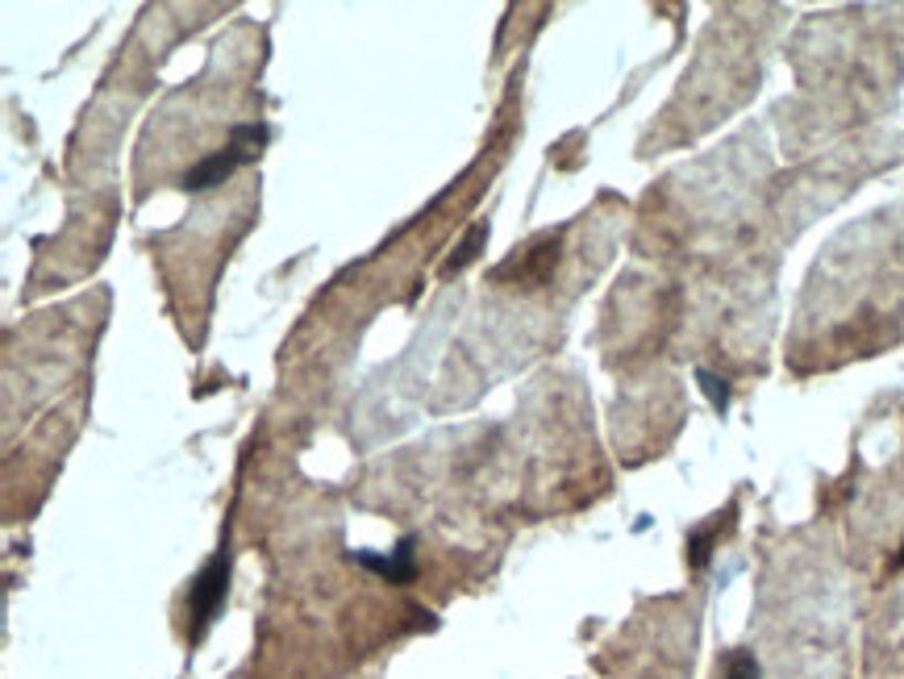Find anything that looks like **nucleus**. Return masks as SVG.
Segmentation results:
<instances>
[{"instance_id": "nucleus-6", "label": "nucleus", "mask_w": 904, "mask_h": 679, "mask_svg": "<svg viewBox=\"0 0 904 679\" xmlns=\"http://www.w3.org/2000/svg\"><path fill=\"white\" fill-rule=\"evenodd\" d=\"M725 679H763L755 655H750V650H734V655L725 659Z\"/></svg>"}, {"instance_id": "nucleus-5", "label": "nucleus", "mask_w": 904, "mask_h": 679, "mask_svg": "<svg viewBox=\"0 0 904 679\" xmlns=\"http://www.w3.org/2000/svg\"><path fill=\"white\" fill-rule=\"evenodd\" d=\"M696 384H701V393L708 396V405H713V409H717V412L729 409V384H725L722 376H713V372L701 367V372H696Z\"/></svg>"}, {"instance_id": "nucleus-1", "label": "nucleus", "mask_w": 904, "mask_h": 679, "mask_svg": "<svg viewBox=\"0 0 904 679\" xmlns=\"http://www.w3.org/2000/svg\"><path fill=\"white\" fill-rule=\"evenodd\" d=\"M225 588H230V546L221 542L213 558L197 572V579L188 584V617H192V638H200L209 621L218 617L221 600H225Z\"/></svg>"}, {"instance_id": "nucleus-8", "label": "nucleus", "mask_w": 904, "mask_h": 679, "mask_svg": "<svg viewBox=\"0 0 904 679\" xmlns=\"http://www.w3.org/2000/svg\"><path fill=\"white\" fill-rule=\"evenodd\" d=\"M892 567H896V572H901V567H904V542H901V554L892 558Z\"/></svg>"}, {"instance_id": "nucleus-3", "label": "nucleus", "mask_w": 904, "mask_h": 679, "mask_svg": "<svg viewBox=\"0 0 904 679\" xmlns=\"http://www.w3.org/2000/svg\"><path fill=\"white\" fill-rule=\"evenodd\" d=\"M246 163L251 159H246L238 146L225 143V150H218V155H209V159H200L197 167L183 171V192H209V188L225 184V179L234 176L238 167H246Z\"/></svg>"}, {"instance_id": "nucleus-7", "label": "nucleus", "mask_w": 904, "mask_h": 679, "mask_svg": "<svg viewBox=\"0 0 904 679\" xmlns=\"http://www.w3.org/2000/svg\"><path fill=\"white\" fill-rule=\"evenodd\" d=\"M713 537H717V530H701V534H692V567H705L708 554H713Z\"/></svg>"}, {"instance_id": "nucleus-4", "label": "nucleus", "mask_w": 904, "mask_h": 679, "mask_svg": "<svg viewBox=\"0 0 904 679\" xmlns=\"http://www.w3.org/2000/svg\"><path fill=\"white\" fill-rule=\"evenodd\" d=\"M488 247V226L484 221H475L467 233H463V242L454 247V254L442 263V275H454V271H463V268H471L475 259H480V251Z\"/></svg>"}, {"instance_id": "nucleus-2", "label": "nucleus", "mask_w": 904, "mask_h": 679, "mask_svg": "<svg viewBox=\"0 0 904 679\" xmlns=\"http://www.w3.org/2000/svg\"><path fill=\"white\" fill-rule=\"evenodd\" d=\"M413 537H400L397 542V551H388V554H376V551H350V558L355 563H362L367 572H376V575H383L388 584H413V575H417V554H413Z\"/></svg>"}]
</instances>
